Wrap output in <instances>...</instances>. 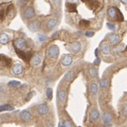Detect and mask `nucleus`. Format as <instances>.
<instances>
[{"label": "nucleus", "mask_w": 127, "mask_h": 127, "mask_svg": "<svg viewBox=\"0 0 127 127\" xmlns=\"http://www.w3.org/2000/svg\"><path fill=\"white\" fill-rule=\"evenodd\" d=\"M38 39L40 42H45L47 40V36L46 35H44V34H38Z\"/></svg>", "instance_id": "obj_29"}, {"label": "nucleus", "mask_w": 127, "mask_h": 127, "mask_svg": "<svg viewBox=\"0 0 127 127\" xmlns=\"http://www.w3.org/2000/svg\"><path fill=\"white\" fill-rule=\"evenodd\" d=\"M47 54H48L49 57H50V58H53V59L57 58V56L59 55V48L56 45H52V46H50L48 49Z\"/></svg>", "instance_id": "obj_3"}, {"label": "nucleus", "mask_w": 127, "mask_h": 127, "mask_svg": "<svg viewBox=\"0 0 127 127\" xmlns=\"http://www.w3.org/2000/svg\"><path fill=\"white\" fill-rule=\"evenodd\" d=\"M102 52L104 55H108L110 53V47L107 42H104V43L102 44Z\"/></svg>", "instance_id": "obj_21"}, {"label": "nucleus", "mask_w": 127, "mask_h": 127, "mask_svg": "<svg viewBox=\"0 0 127 127\" xmlns=\"http://www.w3.org/2000/svg\"><path fill=\"white\" fill-rule=\"evenodd\" d=\"M89 90L92 94H96L97 92H98V86L96 85L95 83H91L89 86Z\"/></svg>", "instance_id": "obj_24"}, {"label": "nucleus", "mask_w": 127, "mask_h": 127, "mask_svg": "<svg viewBox=\"0 0 127 127\" xmlns=\"http://www.w3.org/2000/svg\"><path fill=\"white\" fill-rule=\"evenodd\" d=\"M40 28H41V22L39 20H34V21H31L28 24V28L32 32L38 31L40 29Z\"/></svg>", "instance_id": "obj_8"}, {"label": "nucleus", "mask_w": 127, "mask_h": 127, "mask_svg": "<svg viewBox=\"0 0 127 127\" xmlns=\"http://www.w3.org/2000/svg\"><path fill=\"white\" fill-rule=\"evenodd\" d=\"M14 46H15V49H17V50H23L28 48V42L24 38H18L14 42Z\"/></svg>", "instance_id": "obj_4"}, {"label": "nucleus", "mask_w": 127, "mask_h": 127, "mask_svg": "<svg viewBox=\"0 0 127 127\" xmlns=\"http://www.w3.org/2000/svg\"><path fill=\"white\" fill-rule=\"evenodd\" d=\"M13 109H14L13 106L10 105V104H4V105H0V112L11 111V110H13Z\"/></svg>", "instance_id": "obj_22"}, {"label": "nucleus", "mask_w": 127, "mask_h": 127, "mask_svg": "<svg viewBox=\"0 0 127 127\" xmlns=\"http://www.w3.org/2000/svg\"><path fill=\"white\" fill-rule=\"evenodd\" d=\"M100 86L102 88H107L108 86V80L107 79H102L100 81Z\"/></svg>", "instance_id": "obj_25"}, {"label": "nucleus", "mask_w": 127, "mask_h": 127, "mask_svg": "<svg viewBox=\"0 0 127 127\" xmlns=\"http://www.w3.org/2000/svg\"><path fill=\"white\" fill-rule=\"evenodd\" d=\"M109 42L112 44V45H117L118 44V42H120V35L119 34H111L109 36Z\"/></svg>", "instance_id": "obj_15"}, {"label": "nucleus", "mask_w": 127, "mask_h": 127, "mask_svg": "<svg viewBox=\"0 0 127 127\" xmlns=\"http://www.w3.org/2000/svg\"><path fill=\"white\" fill-rule=\"evenodd\" d=\"M75 76V71H69L65 75V80L67 81V82H71L73 78Z\"/></svg>", "instance_id": "obj_20"}, {"label": "nucleus", "mask_w": 127, "mask_h": 127, "mask_svg": "<svg viewBox=\"0 0 127 127\" xmlns=\"http://www.w3.org/2000/svg\"><path fill=\"white\" fill-rule=\"evenodd\" d=\"M94 34V32H92V31H87V32H86V33H85V35H86V36H87V37H92Z\"/></svg>", "instance_id": "obj_35"}, {"label": "nucleus", "mask_w": 127, "mask_h": 127, "mask_svg": "<svg viewBox=\"0 0 127 127\" xmlns=\"http://www.w3.org/2000/svg\"><path fill=\"white\" fill-rule=\"evenodd\" d=\"M46 95H47V98L48 100H51L52 99V96H53V92H52V88H47L46 90Z\"/></svg>", "instance_id": "obj_27"}, {"label": "nucleus", "mask_w": 127, "mask_h": 127, "mask_svg": "<svg viewBox=\"0 0 127 127\" xmlns=\"http://www.w3.org/2000/svg\"><path fill=\"white\" fill-rule=\"evenodd\" d=\"M37 112L40 115H46L49 112V107L46 103H42L37 106Z\"/></svg>", "instance_id": "obj_9"}, {"label": "nucleus", "mask_w": 127, "mask_h": 127, "mask_svg": "<svg viewBox=\"0 0 127 127\" xmlns=\"http://www.w3.org/2000/svg\"><path fill=\"white\" fill-rule=\"evenodd\" d=\"M13 72L14 75H19L23 72V66L19 64H16L13 65Z\"/></svg>", "instance_id": "obj_14"}, {"label": "nucleus", "mask_w": 127, "mask_h": 127, "mask_svg": "<svg viewBox=\"0 0 127 127\" xmlns=\"http://www.w3.org/2000/svg\"><path fill=\"white\" fill-rule=\"evenodd\" d=\"M12 64V59L5 55L0 54V70L8 68Z\"/></svg>", "instance_id": "obj_2"}, {"label": "nucleus", "mask_w": 127, "mask_h": 127, "mask_svg": "<svg viewBox=\"0 0 127 127\" xmlns=\"http://www.w3.org/2000/svg\"><path fill=\"white\" fill-rule=\"evenodd\" d=\"M59 127H65V126H64V124H60V125H59Z\"/></svg>", "instance_id": "obj_44"}, {"label": "nucleus", "mask_w": 127, "mask_h": 127, "mask_svg": "<svg viewBox=\"0 0 127 127\" xmlns=\"http://www.w3.org/2000/svg\"><path fill=\"white\" fill-rule=\"evenodd\" d=\"M23 1H24V0H20V5H21V6H24L26 5V3H27V1H25V2H23Z\"/></svg>", "instance_id": "obj_38"}, {"label": "nucleus", "mask_w": 127, "mask_h": 127, "mask_svg": "<svg viewBox=\"0 0 127 127\" xmlns=\"http://www.w3.org/2000/svg\"><path fill=\"white\" fill-rule=\"evenodd\" d=\"M57 35H58V33L56 32V33H55V34H53V38H56V36H57Z\"/></svg>", "instance_id": "obj_39"}, {"label": "nucleus", "mask_w": 127, "mask_h": 127, "mask_svg": "<svg viewBox=\"0 0 127 127\" xmlns=\"http://www.w3.org/2000/svg\"><path fill=\"white\" fill-rule=\"evenodd\" d=\"M102 121H103V123L107 125V124H110L112 121V116L108 112H105L103 116H102Z\"/></svg>", "instance_id": "obj_16"}, {"label": "nucleus", "mask_w": 127, "mask_h": 127, "mask_svg": "<svg viewBox=\"0 0 127 127\" xmlns=\"http://www.w3.org/2000/svg\"><path fill=\"white\" fill-rule=\"evenodd\" d=\"M19 118L21 119L22 121H24V122H28V121H30L33 118V116H32L30 113L27 110H24V111H21L20 112V114H19Z\"/></svg>", "instance_id": "obj_10"}, {"label": "nucleus", "mask_w": 127, "mask_h": 127, "mask_svg": "<svg viewBox=\"0 0 127 127\" xmlns=\"http://www.w3.org/2000/svg\"><path fill=\"white\" fill-rule=\"evenodd\" d=\"M7 1H8V0H7Z\"/></svg>", "instance_id": "obj_46"}, {"label": "nucleus", "mask_w": 127, "mask_h": 127, "mask_svg": "<svg viewBox=\"0 0 127 127\" xmlns=\"http://www.w3.org/2000/svg\"><path fill=\"white\" fill-rule=\"evenodd\" d=\"M57 99L59 100L60 102H65V99H66V92L65 90H59L57 92Z\"/></svg>", "instance_id": "obj_19"}, {"label": "nucleus", "mask_w": 127, "mask_h": 127, "mask_svg": "<svg viewBox=\"0 0 127 127\" xmlns=\"http://www.w3.org/2000/svg\"><path fill=\"white\" fill-rule=\"evenodd\" d=\"M2 90H3V87H1V86H0V94L2 93Z\"/></svg>", "instance_id": "obj_42"}, {"label": "nucleus", "mask_w": 127, "mask_h": 127, "mask_svg": "<svg viewBox=\"0 0 127 127\" xmlns=\"http://www.w3.org/2000/svg\"><path fill=\"white\" fill-rule=\"evenodd\" d=\"M9 41H10V37L7 34L3 33V34H0V44H3V45L7 44L9 42Z\"/></svg>", "instance_id": "obj_17"}, {"label": "nucleus", "mask_w": 127, "mask_h": 127, "mask_svg": "<svg viewBox=\"0 0 127 127\" xmlns=\"http://www.w3.org/2000/svg\"><path fill=\"white\" fill-rule=\"evenodd\" d=\"M106 127H112V126L110 125V124H107V125H106Z\"/></svg>", "instance_id": "obj_43"}, {"label": "nucleus", "mask_w": 127, "mask_h": 127, "mask_svg": "<svg viewBox=\"0 0 127 127\" xmlns=\"http://www.w3.org/2000/svg\"><path fill=\"white\" fill-rule=\"evenodd\" d=\"M82 1H85V0H82Z\"/></svg>", "instance_id": "obj_45"}, {"label": "nucleus", "mask_w": 127, "mask_h": 127, "mask_svg": "<svg viewBox=\"0 0 127 127\" xmlns=\"http://www.w3.org/2000/svg\"><path fill=\"white\" fill-rule=\"evenodd\" d=\"M108 15L110 19H115V20H118V21L124 20V17L122 15V13H121L117 7H115V6L108 7Z\"/></svg>", "instance_id": "obj_1"}, {"label": "nucleus", "mask_w": 127, "mask_h": 127, "mask_svg": "<svg viewBox=\"0 0 127 127\" xmlns=\"http://www.w3.org/2000/svg\"><path fill=\"white\" fill-rule=\"evenodd\" d=\"M57 24V19H49V21L47 22V28L48 30H51L55 28Z\"/></svg>", "instance_id": "obj_18"}, {"label": "nucleus", "mask_w": 127, "mask_h": 127, "mask_svg": "<svg viewBox=\"0 0 127 127\" xmlns=\"http://www.w3.org/2000/svg\"><path fill=\"white\" fill-rule=\"evenodd\" d=\"M89 74L92 78H95L97 76V69L95 68H90L89 69Z\"/></svg>", "instance_id": "obj_28"}, {"label": "nucleus", "mask_w": 127, "mask_h": 127, "mask_svg": "<svg viewBox=\"0 0 127 127\" xmlns=\"http://www.w3.org/2000/svg\"><path fill=\"white\" fill-rule=\"evenodd\" d=\"M123 113H124V115L125 116V117H127V103H125V104H124V106H123Z\"/></svg>", "instance_id": "obj_33"}, {"label": "nucleus", "mask_w": 127, "mask_h": 127, "mask_svg": "<svg viewBox=\"0 0 127 127\" xmlns=\"http://www.w3.org/2000/svg\"><path fill=\"white\" fill-rule=\"evenodd\" d=\"M15 51L17 53V55L21 59H23L25 62H28L30 60V57H31V53L30 52H26L24 50H17V49H15Z\"/></svg>", "instance_id": "obj_6"}, {"label": "nucleus", "mask_w": 127, "mask_h": 127, "mask_svg": "<svg viewBox=\"0 0 127 127\" xmlns=\"http://www.w3.org/2000/svg\"><path fill=\"white\" fill-rule=\"evenodd\" d=\"M107 27L108 28V29H110V30H114L115 28H116V26L114 24H112L110 22H108L107 23Z\"/></svg>", "instance_id": "obj_32"}, {"label": "nucleus", "mask_w": 127, "mask_h": 127, "mask_svg": "<svg viewBox=\"0 0 127 127\" xmlns=\"http://www.w3.org/2000/svg\"><path fill=\"white\" fill-rule=\"evenodd\" d=\"M67 48H68L69 51H71V53H77L80 50L81 44L79 42H73L69 44Z\"/></svg>", "instance_id": "obj_7"}, {"label": "nucleus", "mask_w": 127, "mask_h": 127, "mask_svg": "<svg viewBox=\"0 0 127 127\" xmlns=\"http://www.w3.org/2000/svg\"><path fill=\"white\" fill-rule=\"evenodd\" d=\"M61 64L64 66H70L72 64V57L71 56H69V55H66V56H65L62 58Z\"/></svg>", "instance_id": "obj_13"}, {"label": "nucleus", "mask_w": 127, "mask_h": 127, "mask_svg": "<svg viewBox=\"0 0 127 127\" xmlns=\"http://www.w3.org/2000/svg\"><path fill=\"white\" fill-rule=\"evenodd\" d=\"M121 1H122V3L124 4V5H126L127 4V0H121Z\"/></svg>", "instance_id": "obj_40"}, {"label": "nucleus", "mask_w": 127, "mask_h": 127, "mask_svg": "<svg viewBox=\"0 0 127 127\" xmlns=\"http://www.w3.org/2000/svg\"><path fill=\"white\" fill-rule=\"evenodd\" d=\"M89 25V22L87 21V20H81L80 22V27H83V28H86V27H87V26Z\"/></svg>", "instance_id": "obj_30"}, {"label": "nucleus", "mask_w": 127, "mask_h": 127, "mask_svg": "<svg viewBox=\"0 0 127 127\" xmlns=\"http://www.w3.org/2000/svg\"><path fill=\"white\" fill-rule=\"evenodd\" d=\"M100 117V114H99V111L96 109V108H93L89 113V120L91 122H94L96 121Z\"/></svg>", "instance_id": "obj_11"}, {"label": "nucleus", "mask_w": 127, "mask_h": 127, "mask_svg": "<svg viewBox=\"0 0 127 127\" xmlns=\"http://www.w3.org/2000/svg\"><path fill=\"white\" fill-rule=\"evenodd\" d=\"M19 85H20V82H19V81L12 80V81H10L9 83H8V87H19Z\"/></svg>", "instance_id": "obj_26"}, {"label": "nucleus", "mask_w": 127, "mask_h": 127, "mask_svg": "<svg viewBox=\"0 0 127 127\" xmlns=\"http://www.w3.org/2000/svg\"><path fill=\"white\" fill-rule=\"evenodd\" d=\"M95 56H98V50H95Z\"/></svg>", "instance_id": "obj_41"}, {"label": "nucleus", "mask_w": 127, "mask_h": 127, "mask_svg": "<svg viewBox=\"0 0 127 127\" xmlns=\"http://www.w3.org/2000/svg\"><path fill=\"white\" fill-rule=\"evenodd\" d=\"M66 7H67V10H68L69 12H71V13H73V12H76L77 10H76V4L72 3V2H68V3H66Z\"/></svg>", "instance_id": "obj_23"}, {"label": "nucleus", "mask_w": 127, "mask_h": 127, "mask_svg": "<svg viewBox=\"0 0 127 127\" xmlns=\"http://www.w3.org/2000/svg\"><path fill=\"white\" fill-rule=\"evenodd\" d=\"M42 62V55L41 54H36V55H34L31 59V64L34 66H37L39 65Z\"/></svg>", "instance_id": "obj_12"}, {"label": "nucleus", "mask_w": 127, "mask_h": 127, "mask_svg": "<svg viewBox=\"0 0 127 127\" xmlns=\"http://www.w3.org/2000/svg\"><path fill=\"white\" fill-rule=\"evenodd\" d=\"M63 124H64V126H65V127H72V124H71V122H70V121H68V120L64 121Z\"/></svg>", "instance_id": "obj_31"}, {"label": "nucleus", "mask_w": 127, "mask_h": 127, "mask_svg": "<svg viewBox=\"0 0 127 127\" xmlns=\"http://www.w3.org/2000/svg\"><path fill=\"white\" fill-rule=\"evenodd\" d=\"M100 63H101V59L99 57H96V59L94 60V65H99Z\"/></svg>", "instance_id": "obj_36"}, {"label": "nucleus", "mask_w": 127, "mask_h": 127, "mask_svg": "<svg viewBox=\"0 0 127 127\" xmlns=\"http://www.w3.org/2000/svg\"><path fill=\"white\" fill-rule=\"evenodd\" d=\"M54 4L56 5V6H60L61 5V0H53Z\"/></svg>", "instance_id": "obj_37"}, {"label": "nucleus", "mask_w": 127, "mask_h": 127, "mask_svg": "<svg viewBox=\"0 0 127 127\" xmlns=\"http://www.w3.org/2000/svg\"><path fill=\"white\" fill-rule=\"evenodd\" d=\"M5 14H6V13H5V10L0 11V20H2V19H4V17H5Z\"/></svg>", "instance_id": "obj_34"}, {"label": "nucleus", "mask_w": 127, "mask_h": 127, "mask_svg": "<svg viewBox=\"0 0 127 127\" xmlns=\"http://www.w3.org/2000/svg\"><path fill=\"white\" fill-rule=\"evenodd\" d=\"M34 15H35V12H34V9L32 6H28L27 7L23 13V17L25 18L26 19H30L32 18H34Z\"/></svg>", "instance_id": "obj_5"}]
</instances>
